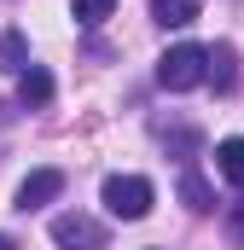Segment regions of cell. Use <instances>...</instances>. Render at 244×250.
Returning a JSON list of instances; mask_svg holds the SVG:
<instances>
[{"instance_id": "1", "label": "cell", "mask_w": 244, "mask_h": 250, "mask_svg": "<svg viewBox=\"0 0 244 250\" xmlns=\"http://www.w3.org/2000/svg\"><path fill=\"white\" fill-rule=\"evenodd\" d=\"M99 198H105V209H111L117 221H145V215H151V204H157V192H151L145 175H111Z\"/></svg>"}, {"instance_id": "2", "label": "cell", "mask_w": 244, "mask_h": 250, "mask_svg": "<svg viewBox=\"0 0 244 250\" xmlns=\"http://www.w3.org/2000/svg\"><path fill=\"white\" fill-rule=\"evenodd\" d=\"M157 82H163L169 93H186V87H198V82H203V47H198V41H181V47H169V53L157 59Z\"/></svg>"}, {"instance_id": "3", "label": "cell", "mask_w": 244, "mask_h": 250, "mask_svg": "<svg viewBox=\"0 0 244 250\" xmlns=\"http://www.w3.org/2000/svg\"><path fill=\"white\" fill-rule=\"evenodd\" d=\"M53 245H64V250H105V227L93 215H53Z\"/></svg>"}, {"instance_id": "4", "label": "cell", "mask_w": 244, "mask_h": 250, "mask_svg": "<svg viewBox=\"0 0 244 250\" xmlns=\"http://www.w3.org/2000/svg\"><path fill=\"white\" fill-rule=\"evenodd\" d=\"M59 192H64V169H35V175H23V181H18V198H12V204L29 215V209L53 204Z\"/></svg>"}, {"instance_id": "5", "label": "cell", "mask_w": 244, "mask_h": 250, "mask_svg": "<svg viewBox=\"0 0 244 250\" xmlns=\"http://www.w3.org/2000/svg\"><path fill=\"white\" fill-rule=\"evenodd\" d=\"M203 82H215V93H227L239 82V59L233 47H203Z\"/></svg>"}, {"instance_id": "6", "label": "cell", "mask_w": 244, "mask_h": 250, "mask_svg": "<svg viewBox=\"0 0 244 250\" xmlns=\"http://www.w3.org/2000/svg\"><path fill=\"white\" fill-rule=\"evenodd\" d=\"M18 99H23V105H47V99H53V76H47L41 64H29V70L18 76Z\"/></svg>"}, {"instance_id": "7", "label": "cell", "mask_w": 244, "mask_h": 250, "mask_svg": "<svg viewBox=\"0 0 244 250\" xmlns=\"http://www.w3.org/2000/svg\"><path fill=\"white\" fill-rule=\"evenodd\" d=\"M0 70H6V76H23V70H29V41H23L18 29L0 35Z\"/></svg>"}, {"instance_id": "8", "label": "cell", "mask_w": 244, "mask_h": 250, "mask_svg": "<svg viewBox=\"0 0 244 250\" xmlns=\"http://www.w3.org/2000/svg\"><path fill=\"white\" fill-rule=\"evenodd\" d=\"M151 18H157L163 29H186V23L198 18V0H151Z\"/></svg>"}, {"instance_id": "9", "label": "cell", "mask_w": 244, "mask_h": 250, "mask_svg": "<svg viewBox=\"0 0 244 250\" xmlns=\"http://www.w3.org/2000/svg\"><path fill=\"white\" fill-rule=\"evenodd\" d=\"M215 169H221V175H227L233 187H244V140H239V134L215 146Z\"/></svg>"}, {"instance_id": "10", "label": "cell", "mask_w": 244, "mask_h": 250, "mask_svg": "<svg viewBox=\"0 0 244 250\" xmlns=\"http://www.w3.org/2000/svg\"><path fill=\"white\" fill-rule=\"evenodd\" d=\"M181 198H186V209H198V215L215 209V192H209V181H203L198 169H186V175H181Z\"/></svg>"}, {"instance_id": "11", "label": "cell", "mask_w": 244, "mask_h": 250, "mask_svg": "<svg viewBox=\"0 0 244 250\" xmlns=\"http://www.w3.org/2000/svg\"><path fill=\"white\" fill-rule=\"evenodd\" d=\"M111 12H117V0H76V6H70V18H76V23H87V29H93V23H105Z\"/></svg>"}, {"instance_id": "12", "label": "cell", "mask_w": 244, "mask_h": 250, "mask_svg": "<svg viewBox=\"0 0 244 250\" xmlns=\"http://www.w3.org/2000/svg\"><path fill=\"white\" fill-rule=\"evenodd\" d=\"M0 250H18V245H12V239H0Z\"/></svg>"}, {"instance_id": "13", "label": "cell", "mask_w": 244, "mask_h": 250, "mask_svg": "<svg viewBox=\"0 0 244 250\" xmlns=\"http://www.w3.org/2000/svg\"><path fill=\"white\" fill-rule=\"evenodd\" d=\"M239 233H244V209H239Z\"/></svg>"}]
</instances>
